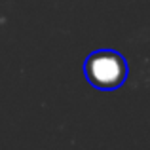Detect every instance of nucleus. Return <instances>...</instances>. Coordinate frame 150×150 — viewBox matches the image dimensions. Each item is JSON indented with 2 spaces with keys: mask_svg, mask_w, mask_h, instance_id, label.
Instances as JSON below:
<instances>
[{
  "mask_svg": "<svg viewBox=\"0 0 150 150\" xmlns=\"http://www.w3.org/2000/svg\"><path fill=\"white\" fill-rule=\"evenodd\" d=\"M129 67L125 57L114 50H97L84 61V76L99 91H114L127 80Z\"/></svg>",
  "mask_w": 150,
  "mask_h": 150,
  "instance_id": "obj_1",
  "label": "nucleus"
}]
</instances>
